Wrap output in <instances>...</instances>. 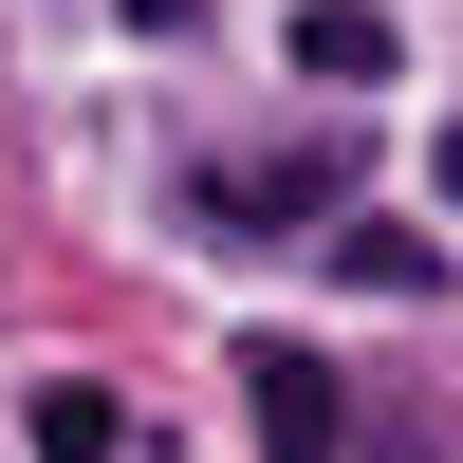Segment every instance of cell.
I'll return each mask as SVG.
<instances>
[{"instance_id": "6da1fadb", "label": "cell", "mask_w": 463, "mask_h": 463, "mask_svg": "<svg viewBox=\"0 0 463 463\" xmlns=\"http://www.w3.org/2000/svg\"><path fill=\"white\" fill-rule=\"evenodd\" d=\"M353 204V148H297V167H204V222H334Z\"/></svg>"}, {"instance_id": "7a4b0ae2", "label": "cell", "mask_w": 463, "mask_h": 463, "mask_svg": "<svg viewBox=\"0 0 463 463\" xmlns=\"http://www.w3.org/2000/svg\"><path fill=\"white\" fill-rule=\"evenodd\" d=\"M241 390H260V463H334V371H316V353H279V334H260Z\"/></svg>"}, {"instance_id": "3957f363", "label": "cell", "mask_w": 463, "mask_h": 463, "mask_svg": "<svg viewBox=\"0 0 463 463\" xmlns=\"http://www.w3.org/2000/svg\"><path fill=\"white\" fill-rule=\"evenodd\" d=\"M297 74H390V19L371 0H297Z\"/></svg>"}, {"instance_id": "277c9868", "label": "cell", "mask_w": 463, "mask_h": 463, "mask_svg": "<svg viewBox=\"0 0 463 463\" xmlns=\"http://www.w3.org/2000/svg\"><path fill=\"white\" fill-rule=\"evenodd\" d=\"M111 445H130L111 390H37V463H111Z\"/></svg>"}, {"instance_id": "5b68a950", "label": "cell", "mask_w": 463, "mask_h": 463, "mask_svg": "<svg viewBox=\"0 0 463 463\" xmlns=\"http://www.w3.org/2000/svg\"><path fill=\"white\" fill-rule=\"evenodd\" d=\"M130 19H148V37H185V0H130Z\"/></svg>"}, {"instance_id": "8992f818", "label": "cell", "mask_w": 463, "mask_h": 463, "mask_svg": "<svg viewBox=\"0 0 463 463\" xmlns=\"http://www.w3.org/2000/svg\"><path fill=\"white\" fill-rule=\"evenodd\" d=\"M445 204H463V130H445Z\"/></svg>"}]
</instances>
